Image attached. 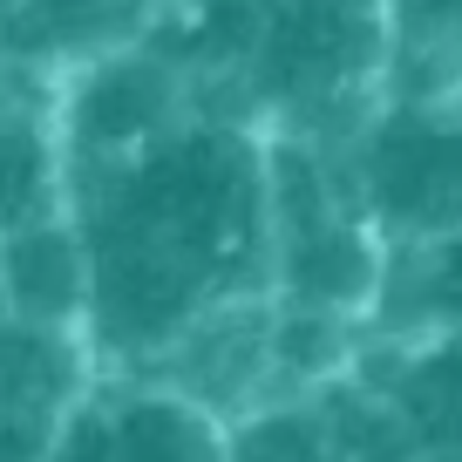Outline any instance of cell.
Listing matches in <instances>:
<instances>
[{"label":"cell","instance_id":"8","mask_svg":"<svg viewBox=\"0 0 462 462\" xmlns=\"http://www.w3.org/2000/svg\"><path fill=\"white\" fill-rule=\"evenodd\" d=\"M367 319L394 340H456L462 333V231L456 238H388V265H381Z\"/></svg>","mask_w":462,"mask_h":462},{"label":"cell","instance_id":"4","mask_svg":"<svg viewBox=\"0 0 462 462\" xmlns=\"http://www.w3.org/2000/svg\"><path fill=\"white\" fill-rule=\"evenodd\" d=\"M190 75L163 55L157 42H130L109 55H88L69 69L55 96V136L61 163L75 171H102L123 163L136 150H150L157 136H171L177 123H190Z\"/></svg>","mask_w":462,"mask_h":462},{"label":"cell","instance_id":"9","mask_svg":"<svg viewBox=\"0 0 462 462\" xmlns=\"http://www.w3.org/2000/svg\"><path fill=\"white\" fill-rule=\"evenodd\" d=\"M273 7L279 0H171L163 21L150 28V42H157L190 82H204V75L238 82L259 28L273 21Z\"/></svg>","mask_w":462,"mask_h":462},{"label":"cell","instance_id":"10","mask_svg":"<svg viewBox=\"0 0 462 462\" xmlns=\"http://www.w3.org/2000/svg\"><path fill=\"white\" fill-rule=\"evenodd\" d=\"M61 184H69V163H61L55 116L0 109V238L42 211H61L69 204Z\"/></svg>","mask_w":462,"mask_h":462},{"label":"cell","instance_id":"5","mask_svg":"<svg viewBox=\"0 0 462 462\" xmlns=\"http://www.w3.org/2000/svg\"><path fill=\"white\" fill-rule=\"evenodd\" d=\"M61 462H231V429L211 402L150 381L82 408L61 429Z\"/></svg>","mask_w":462,"mask_h":462},{"label":"cell","instance_id":"6","mask_svg":"<svg viewBox=\"0 0 462 462\" xmlns=\"http://www.w3.org/2000/svg\"><path fill=\"white\" fill-rule=\"evenodd\" d=\"M88 238L75 225V211H42L21 231L0 238V313L21 327L48 333H82L88 327Z\"/></svg>","mask_w":462,"mask_h":462},{"label":"cell","instance_id":"2","mask_svg":"<svg viewBox=\"0 0 462 462\" xmlns=\"http://www.w3.org/2000/svg\"><path fill=\"white\" fill-rule=\"evenodd\" d=\"M402 42L394 0H279L245 55V109L273 136H361Z\"/></svg>","mask_w":462,"mask_h":462},{"label":"cell","instance_id":"11","mask_svg":"<svg viewBox=\"0 0 462 462\" xmlns=\"http://www.w3.org/2000/svg\"><path fill=\"white\" fill-rule=\"evenodd\" d=\"M231 462H346L340 435L327 415L306 408H259L252 421L231 429Z\"/></svg>","mask_w":462,"mask_h":462},{"label":"cell","instance_id":"7","mask_svg":"<svg viewBox=\"0 0 462 462\" xmlns=\"http://www.w3.org/2000/svg\"><path fill=\"white\" fill-rule=\"evenodd\" d=\"M171 0H0V48L28 61H88L150 42Z\"/></svg>","mask_w":462,"mask_h":462},{"label":"cell","instance_id":"3","mask_svg":"<svg viewBox=\"0 0 462 462\" xmlns=\"http://www.w3.org/2000/svg\"><path fill=\"white\" fill-rule=\"evenodd\" d=\"M346 177L381 238L462 231V88L394 96L346 143Z\"/></svg>","mask_w":462,"mask_h":462},{"label":"cell","instance_id":"1","mask_svg":"<svg viewBox=\"0 0 462 462\" xmlns=\"http://www.w3.org/2000/svg\"><path fill=\"white\" fill-rule=\"evenodd\" d=\"M88 238L82 340L116 374L150 367L198 319L273 286V157L238 116H190L150 150L69 177Z\"/></svg>","mask_w":462,"mask_h":462}]
</instances>
